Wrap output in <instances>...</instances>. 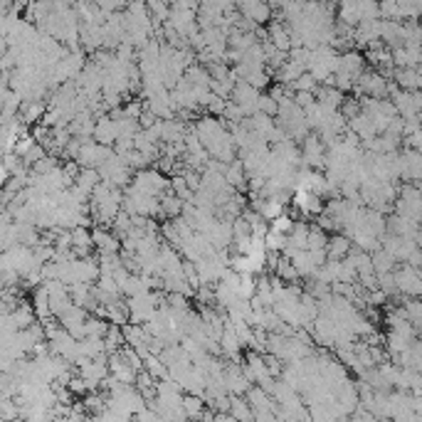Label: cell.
<instances>
[{
  "mask_svg": "<svg viewBox=\"0 0 422 422\" xmlns=\"http://www.w3.org/2000/svg\"><path fill=\"white\" fill-rule=\"evenodd\" d=\"M230 415L232 420H252V407L243 395H230Z\"/></svg>",
  "mask_w": 422,
  "mask_h": 422,
  "instance_id": "2e32d148",
  "label": "cell"
},
{
  "mask_svg": "<svg viewBox=\"0 0 422 422\" xmlns=\"http://www.w3.org/2000/svg\"><path fill=\"white\" fill-rule=\"evenodd\" d=\"M393 276H395L398 294H403V297H420L422 279L415 267H410L407 262H398V265L393 267Z\"/></svg>",
  "mask_w": 422,
  "mask_h": 422,
  "instance_id": "277c9868",
  "label": "cell"
},
{
  "mask_svg": "<svg viewBox=\"0 0 422 422\" xmlns=\"http://www.w3.org/2000/svg\"><path fill=\"white\" fill-rule=\"evenodd\" d=\"M292 227H294V215H289L287 210H284L281 215H276V218L270 220V230L281 232V235H287Z\"/></svg>",
  "mask_w": 422,
  "mask_h": 422,
  "instance_id": "7402d4cb",
  "label": "cell"
},
{
  "mask_svg": "<svg viewBox=\"0 0 422 422\" xmlns=\"http://www.w3.org/2000/svg\"><path fill=\"white\" fill-rule=\"evenodd\" d=\"M235 8H240V15L254 25H267L272 20V8L267 6V0H240Z\"/></svg>",
  "mask_w": 422,
  "mask_h": 422,
  "instance_id": "8992f818",
  "label": "cell"
},
{
  "mask_svg": "<svg viewBox=\"0 0 422 422\" xmlns=\"http://www.w3.org/2000/svg\"><path fill=\"white\" fill-rule=\"evenodd\" d=\"M91 243L99 252H121V240L104 225H96L91 230Z\"/></svg>",
  "mask_w": 422,
  "mask_h": 422,
  "instance_id": "30bf717a",
  "label": "cell"
},
{
  "mask_svg": "<svg viewBox=\"0 0 422 422\" xmlns=\"http://www.w3.org/2000/svg\"><path fill=\"white\" fill-rule=\"evenodd\" d=\"M257 99H259V89L247 85L245 79H237L230 91V102H235L237 107L243 109L245 116H252V114L257 112Z\"/></svg>",
  "mask_w": 422,
  "mask_h": 422,
  "instance_id": "5b68a950",
  "label": "cell"
},
{
  "mask_svg": "<svg viewBox=\"0 0 422 422\" xmlns=\"http://www.w3.org/2000/svg\"><path fill=\"white\" fill-rule=\"evenodd\" d=\"M109 328V321L102 319V316H87L85 321V336H96V338H104Z\"/></svg>",
  "mask_w": 422,
  "mask_h": 422,
  "instance_id": "ac0fdd59",
  "label": "cell"
},
{
  "mask_svg": "<svg viewBox=\"0 0 422 422\" xmlns=\"http://www.w3.org/2000/svg\"><path fill=\"white\" fill-rule=\"evenodd\" d=\"M262 243H265L267 252H281V247L287 245V235H281V232H274V230H267V235L262 237Z\"/></svg>",
  "mask_w": 422,
  "mask_h": 422,
  "instance_id": "44dd1931",
  "label": "cell"
},
{
  "mask_svg": "<svg viewBox=\"0 0 422 422\" xmlns=\"http://www.w3.org/2000/svg\"><path fill=\"white\" fill-rule=\"evenodd\" d=\"M8 91H10V87H8V79H3V77H0V104L6 102Z\"/></svg>",
  "mask_w": 422,
  "mask_h": 422,
  "instance_id": "484cf974",
  "label": "cell"
},
{
  "mask_svg": "<svg viewBox=\"0 0 422 422\" xmlns=\"http://www.w3.org/2000/svg\"><path fill=\"white\" fill-rule=\"evenodd\" d=\"M351 247H353V243L349 237L344 232H336V235L328 237L326 243V259H344L351 252Z\"/></svg>",
  "mask_w": 422,
  "mask_h": 422,
  "instance_id": "4fadbf2b",
  "label": "cell"
},
{
  "mask_svg": "<svg viewBox=\"0 0 422 422\" xmlns=\"http://www.w3.org/2000/svg\"><path fill=\"white\" fill-rule=\"evenodd\" d=\"M390 82L400 89H420L422 87V74H420V67H395L393 74H390Z\"/></svg>",
  "mask_w": 422,
  "mask_h": 422,
  "instance_id": "ba28073f",
  "label": "cell"
},
{
  "mask_svg": "<svg viewBox=\"0 0 422 422\" xmlns=\"http://www.w3.org/2000/svg\"><path fill=\"white\" fill-rule=\"evenodd\" d=\"M141 109H143V104L139 102V99H129V102L121 107V112H124V116H131V118H139Z\"/></svg>",
  "mask_w": 422,
  "mask_h": 422,
  "instance_id": "d4e9b609",
  "label": "cell"
},
{
  "mask_svg": "<svg viewBox=\"0 0 422 422\" xmlns=\"http://www.w3.org/2000/svg\"><path fill=\"white\" fill-rule=\"evenodd\" d=\"M336 64H338V52L333 50L331 45H316V47H311L306 72H311L316 82L324 85V82L336 72Z\"/></svg>",
  "mask_w": 422,
  "mask_h": 422,
  "instance_id": "6da1fadb",
  "label": "cell"
},
{
  "mask_svg": "<svg viewBox=\"0 0 422 422\" xmlns=\"http://www.w3.org/2000/svg\"><path fill=\"white\" fill-rule=\"evenodd\" d=\"M6 124V116H3V112H0V126Z\"/></svg>",
  "mask_w": 422,
  "mask_h": 422,
  "instance_id": "4316f807",
  "label": "cell"
},
{
  "mask_svg": "<svg viewBox=\"0 0 422 422\" xmlns=\"http://www.w3.org/2000/svg\"><path fill=\"white\" fill-rule=\"evenodd\" d=\"M114 126H116V139H134V136L141 131L139 118L124 116V114L118 118H114Z\"/></svg>",
  "mask_w": 422,
  "mask_h": 422,
  "instance_id": "9a60e30c",
  "label": "cell"
},
{
  "mask_svg": "<svg viewBox=\"0 0 422 422\" xmlns=\"http://www.w3.org/2000/svg\"><path fill=\"white\" fill-rule=\"evenodd\" d=\"M99 180H102V175H99V170H96V168H79V175L74 178V186L85 193L87 197H89L91 188H94Z\"/></svg>",
  "mask_w": 422,
  "mask_h": 422,
  "instance_id": "5bb4252c",
  "label": "cell"
},
{
  "mask_svg": "<svg viewBox=\"0 0 422 422\" xmlns=\"http://www.w3.org/2000/svg\"><path fill=\"white\" fill-rule=\"evenodd\" d=\"M294 104H297L301 112H304V109H309V107H314V104H316L314 91H294Z\"/></svg>",
  "mask_w": 422,
  "mask_h": 422,
  "instance_id": "cb8c5ba5",
  "label": "cell"
},
{
  "mask_svg": "<svg viewBox=\"0 0 422 422\" xmlns=\"http://www.w3.org/2000/svg\"><path fill=\"white\" fill-rule=\"evenodd\" d=\"M289 262L294 265V270H297L299 279H309L311 274H314L316 265H314V259H311L309 249H294L292 257H289Z\"/></svg>",
  "mask_w": 422,
  "mask_h": 422,
  "instance_id": "7c38bea8",
  "label": "cell"
},
{
  "mask_svg": "<svg viewBox=\"0 0 422 422\" xmlns=\"http://www.w3.org/2000/svg\"><path fill=\"white\" fill-rule=\"evenodd\" d=\"M366 69V60L360 52H355L353 47L346 50L344 55H338V64H336V72L338 74H346L351 79H358V74Z\"/></svg>",
  "mask_w": 422,
  "mask_h": 422,
  "instance_id": "52a82bcc",
  "label": "cell"
},
{
  "mask_svg": "<svg viewBox=\"0 0 422 422\" xmlns=\"http://www.w3.org/2000/svg\"><path fill=\"white\" fill-rule=\"evenodd\" d=\"M91 139H94L96 143H104V146H114V141H116V126H114V118L109 116V114L96 116L94 129H91Z\"/></svg>",
  "mask_w": 422,
  "mask_h": 422,
  "instance_id": "9c48e42d",
  "label": "cell"
},
{
  "mask_svg": "<svg viewBox=\"0 0 422 422\" xmlns=\"http://www.w3.org/2000/svg\"><path fill=\"white\" fill-rule=\"evenodd\" d=\"M72 247H82V249H91L94 243H91V230L85 225H74L72 227Z\"/></svg>",
  "mask_w": 422,
  "mask_h": 422,
  "instance_id": "d6986e66",
  "label": "cell"
},
{
  "mask_svg": "<svg viewBox=\"0 0 422 422\" xmlns=\"http://www.w3.org/2000/svg\"><path fill=\"white\" fill-rule=\"evenodd\" d=\"M131 188L146 193V195L161 197L164 193H170V180L166 178L158 168H139L131 175Z\"/></svg>",
  "mask_w": 422,
  "mask_h": 422,
  "instance_id": "7a4b0ae2",
  "label": "cell"
},
{
  "mask_svg": "<svg viewBox=\"0 0 422 422\" xmlns=\"http://www.w3.org/2000/svg\"><path fill=\"white\" fill-rule=\"evenodd\" d=\"M353 91L355 96H376V99H385L388 96V79L383 74L378 72V69H363L358 74L353 85Z\"/></svg>",
  "mask_w": 422,
  "mask_h": 422,
  "instance_id": "3957f363",
  "label": "cell"
},
{
  "mask_svg": "<svg viewBox=\"0 0 422 422\" xmlns=\"http://www.w3.org/2000/svg\"><path fill=\"white\" fill-rule=\"evenodd\" d=\"M257 112L267 114V116H276V102L272 99V94L267 91V94H262L259 91V99H257Z\"/></svg>",
  "mask_w": 422,
  "mask_h": 422,
  "instance_id": "603a6c76",
  "label": "cell"
},
{
  "mask_svg": "<svg viewBox=\"0 0 422 422\" xmlns=\"http://www.w3.org/2000/svg\"><path fill=\"white\" fill-rule=\"evenodd\" d=\"M328 235L321 230L319 225L309 227V235H306V249H326Z\"/></svg>",
  "mask_w": 422,
  "mask_h": 422,
  "instance_id": "ffe728a7",
  "label": "cell"
},
{
  "mask_svg": "<svg viewBox=\"0 0 422 422\" xmlns=\"http://www.w3.org/2000/svg\"><path fill=\"white\" fill-rule=\"evenodd\" d=\"M146 107L156 114L158 118H173L175 112H173V104H170V91L168 89H161L156 94H151L146 99Z\"/></svg>",
  "mask_w": 422,
  "mask_h": 422,
  "instance_id": "8fae6325",
  "label": "cell"
},
{
  "mask_svg": "<svg viewBox=\"0 0 422 422\" xmlns=\"http://www.w3.org/2000/svg\"><path fill=\"white\" fill-rule=\"evenodd\" d=\"M143 371H146L148 376L156 378V380H161V378H168V366H166L164 360L158 358L156 353H148L146 358H143Z\"/></svg>",
  "mask_w": 422,
  "mask_h": 422,
  "instance_id": "e0dca14e",
  "label": "cell"
}]
</instances>
